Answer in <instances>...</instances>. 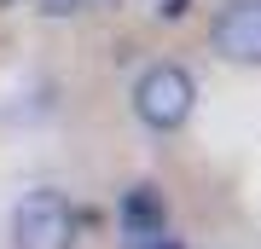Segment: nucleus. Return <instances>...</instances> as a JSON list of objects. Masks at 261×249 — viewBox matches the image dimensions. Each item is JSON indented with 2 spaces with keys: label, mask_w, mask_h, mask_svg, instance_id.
Here are the masks:
<instances>
[{
  "label": "nucleus",
  "mask_w": 261,
  "mask_h": 249,
  "mask_svg": "<svg viewBox=\"0 0 261 249\" xmlns=\"http://www.w3.org/2000/svg\"><path fill=\"white\" fill-rule=\"evenodd\" d=\"M192 104H197V81L180 64H151L140 81H134V116H140L145 128H157V133L186 128Z\"/></svg>",
  "instance_id": "f257e3e1"
},
{
  "label": "nucleus",
  "mask_w": 261,
  "mask_h": 249,
  "mask_svg": "<svg viewBox=\"0 0 261 249\" xmlns=\"http://www.w3.org/2000/svg\"><path fill=\"white\" fill-rule=\"evenodd\" d=\"M12 249H75V209L64 191H29L12 209Z\"/></svg>",
  "instance_id": "f03ea898"
},
{
  "label": "nucleus",
  "mask_w": 261,
  "mask_h": 249,
  "mask_svg": "<svg viewBox=\"0 0 261 249\" xmlns=\"http://www.w3.org/2000/svg\"><path fill=\"white\" fill-rule=\"evenodd\" d=\"M209 41L226 64H261V0H226L215 12Z\"/></svg>",
  "instance_id": "7ed1b4c3"
},
{
  "label": "nucleus",
  "mask_w": 261,
  "mask_h": 249,
  "mask_svg": "<svg viewBox=\"0 0 261 249\" xmlns=\"http://www.w3.org/2000/svg\"><path fill=\"white\" fill-rule=\"evenodd\" d=\"M168 226V203L157 185H134L128 197H122V232H128V243H145V238H163Z\"/></svg>",
  "instance_id": "20e7f679"
},
{
  "label": "nucleus",
  "mask_w": 261,
  "mask_h": 249,
  "mask_svg": "<svg viewBox=\"0 0 261 249\" xmlns=\"http://www.w3.org/2000/svg\"><path fill=\"white\" fill-rule=\"evenodd\" d=\"M128 249H180V238H168V232H163V238H145V243H128Z\"/></svg>",
  "instance_id": "39448f33"
}]
</instances>
